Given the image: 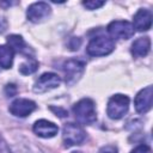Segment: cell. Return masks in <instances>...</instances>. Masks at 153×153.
Returning a JSON list of instances; mask_svg holds the SVG:
<instances>
[{
	"label": "cell",
	"mask_w": 153,
	"mask_h": 153,
	"mask_svg": "<svg viewBox=\"0 0 153 153\" xmlns=\"http://www.w3.org/2000/svg\"><path fill=\"white\" fill-rule=\"evenodd\" d=\"M131 153H152V151L147 145H140L136 148H134Z\"/></svg>",
	"instance_id": "19"
},
{
	"label": "cell",
	"mask_w": 153,
	"mask_h": 153,
	"mask_svg": "<svg viewBox=\"0 0 153 153\" xmlns=\"http://www.w3.org/2000/svg\"><path fill=\"white\" fill-rule=\"evenodd\" d=\"M36 109L35 102L25 98H19L16 99L11 105H10V112L17 117H25L30 115L33 110Z\"/></svg>",
	"instance_id": "9"
},
{
	"label": "cell",
	"mask_w": 153,
	"mask_h": 153,
	"mask_svg": "<svg viewBox=\"0 0 153 153\" xmlns=\"http://www.w3.org/2000/svg\"><path fill=\"white\" fill-rule=\"evenodd\" d=\"M7 29V20L2 17H0V33H2Z\"/></svg>",
	"instance_id": "23"
},
{
	"label": "cell",
	"mask_w": 153,
	"mask_h": 153,
	"mask_svg": "<svg viewBox=\"0 0 153 153\" xmlns=\"http://www.w3.org/2000/svg\"><path fill=\"white\" fill-rule=\"evenodd\" d=\"M5 93H6L7 97H13V96H16V93H17V86H16L14 84H8V85H6V87H5Z\"/></svg>",
	"instance_id": "18"
},
{
	"label": "cell",
	"mask_w": 153,
	"mask_h": 153,
	"mask_svg": "<svg viewBox=\"0 0 153 153\" xmlns=\"http://www.w3.org/2000/svg\"><path fill=\"white\" fill-rule=\"evenodd\" d=\"M37 68H38V62H37L35 59L30 57L26 62H24V63L20 65L19 72H20L23 75H29V74L35 73V72L37 71Z\"/></svg>",
	"instance_id": "16"
},
{
	"label": "cell",
	"mask_w": 153,
	"mask_h": 153,
	"mask_svg": "<svg viewBox=\"0 0 153 153\" xmlns=\"http://www.w3.org/2000/svg\"><path fill=\"white\" fill-rule=\"evenodd\" d=\"M108 32L114 38L128 39L134 35V26L127 20H114L109 24Z\"/></svg>",
	"instance_id": "6"
},
{
	"label": "cell",
	"mask_w": 153,
	"mask_h": 153,
	"mask_svg": "<svg viewBox=\"0 0 153 153\" xmlns=\"http://www.w3.org/2000/svg\"><path fill=\"white\" fill-rule=\"evenodd\" d=\"M85 137H86V134L79 124H75V123H66L65 124L62 139H63V143L66 147L81 145L84 142Z\"/></svg>",
	"instance_id": "4"
},
{
	"label": "cell",
	"mask_w": 153,
	"mask_h": 153,
	"mask_svg": "<svg viewBox=\"0 0 153 153\" xmlns=\"http://www.w3.org/2000/svg\"><path fill=\"white\" fill-rule=\"evenodd\" d=\"M13 62V50L7 45H0V66L10 68Z\"/></svg>",
	"instance_id": "15"
},
{
	"label": "cell",
	"mask_w": 153,
	"mask_h": 153,
	"mask_svg": "<svg viewBox=\"0 0 153 153\" xmlns=\"http://www.w3.org/2000/svg\"><path fill=\"white\" fill-rule=\"evenodd\" d=\"M73 153H81V152H73Z\"/></svg>",
	"instance_id": "25"
},
{
	"label": "cell",
	"mask_w": 153,
	"mask_h": 153,
	"mask_svg": "<svg viewBox=\"0 0 153 153\" xmlns=\"http://www.w3.org/2000/svg\"><path fill=\"white\" fill-rule=\"evenodd\" d=\"M0 5H1V6H11V5H12V2H1Z\"/></svg>",
	"instance_id": "24"
},
{
	"label": "cell",
	"mask_w": 153,
	"mask_h": 153,
	"mask_svg": "<svg viewBox=\"0 0 153 153\" xmlns=\"http://www.w3.org/2000/svg\"><path fill=\"white\" fill-rule=\"evenodd\" d=\"M99 153H117V148L115 146H111V145H108L105 147H103Z\"/></svg>",
	"instance_id": "22"
},
{
	"label": "cell",
	"mask_w": 153,
	"mask_h": 153,
	"mask_svg": "<svg viewBox=\"0 0 153 153\" xmlns=\"http://www.w3.org/2000/svg\"><path fill=\"white\" fill-rule=\"evenodd\" d=\"M50 110L54 111L56 114V116L59 117H66L68 115V112L65 110V109H61V108H56V106H50Z\"/></svg>",
	"instance_id": "20"
},
{
	"label": "cell",
	"mask_w": 153,
	"mask_h": 153,
	"mask_svg": "<svg viewBox=\"0 0 153 153\" xmlns=\"http://www.w3.org/2000/svg\"><path fill=\"white\" fill-rule=\"evenodd\" d=\"M50 10L51 8L47 2H35L29 6V8L26 11V16H27L29 20H31L33 23H38V22H42L43 19H45L50 14Z\"/></svg>",
	"instance_id": "10"
},
{
	"label": "cell",
	"mask_w": 153,
	"mask_h": 153,
	"mask_svg": "<svg viewBox=\"0 0 153 153\" xmlns=\"http://www.w3.org/2000/svg\"><path fill=\"white\" fill-rule=\"evenodd\" d=\"M73 112L75 115L76 121L81 124H91L97 118L94 103L90 98H84L79 100L73 106Z\"/></svg>",
	"instance_id": "1"
},
{
	"label": "cell",
	"mask_w": 153,
	"mask_h": 153,
	"mask_svg": "<svg viewBox=\"0 0 153 153\" xmlns=\"http://www.w3.org/2000/svg\"><path fill=\"white\" fill-rule=\"evenodd\" d=\"M60 82H61V80H60V76L57 74H55V73H44L35 82L33 91L36 93H43V92H47L51 88L57 87L60 85Z\"/></svg>",
	"instance_id": "7"
},
{
	"label": "cell",
	"mask_w": 153,
	"mask_h": 153,
	"mask_svg": "<svg viewBox=\"0 0 153 153\" xmlns=\"http://www.w3.org/2000/svg\"><path fill=\"white\" fill-rule=\"evenodd\" d=\"M105 2L104 1H84L82 5L87 8V10H96V8H99L104 5Z\"/></svg>",
	"instance_id": "17"
},
{
	"label": "cell",
	"mask_w": 153,
	"mask_h": 153,
	"mask_svg": "<svg viewBox=\"0 0 153 153\" xmlns=\"http://www.w3.org/2000/svg\"><path fill=\"white\" fill-rule=\"evenodd\" d=\"M152 25V13L149 10H139L134 16V29L137 31H147Z\"/></svg>",
	"instance_id": "12"
},
{
	"label": "cell",
	"mask_w": 153,
	"mask_h": 153,
	"mask_svg": "<svg viewBox=\"0 0 153 153\" xmlns=\"http://www.w3.org/2000/svg\"><path fill=\"white\" fill-rule=\"evenodd\" d=\"M152 96H153V88L152 86H147L143 90H141L137 96L135 97V109L139 114H146L152 108Z\"/></svg>",
	"instance_id": "8"
},
{
	"label": "cell",
	"mask_w": 153,
	"mask_h": 153,
	"mask_svg": "<svg viewBox=\"0 0 153 153\" xmlns=\"http://www.w3.org/2000/svg\"><path fill=\"white\" fill-rule=\"evenodd\" d=\"M0 153H11L7 143L5 142V140L2 139L1 135H0Z\"/></svg>",
	"instance_id": "21"
},
{
	"label": "cell",
	"mask_w": 153,
	"mask_h": 153,
	"mask_svg": "<svg viewBox=\"0 0 153 153\" xmlns=\"http://www.w3.org/2000/svg\"><path fill=\"white\" fill-rule=\"evenodd\" d=\"M33 131L36 135L48 139L55 136L59 131V128L53 122H49L47 120H39L33 124Z\"/></svg>",
	"instance_id": "11"
},
{
	"label": "cell",
	"mask_w": 153,
	"mask_h": 153,
	"mask_svg": "<svg viewBox=\"0 0 153 153\" xmlns=\"http://www.w3.org/2000/svg\"><path fill=\"white\" fill-rule=\"evenodd\" d=\"M151 49V39L148 37H140L131 44V54L135 57H142L148 54Z\"/></svg>",
	"instance_id": "14"
},
{
	"label": "cell",
	"mask_w": 153,
	"mask_h": 153,
	"mask_svg": "<svg viewBox=\"0 0 153 153\" xmlns=\"http://www.w3.org/2000/svg\"><path fill=\"white\" fill-rule=\"evenodd\" d=\"M85 62L78 59H69L63 63V73H65V80L67 84L72 85L76 80L80 79L85 71Z\"/></svg>",
	"instance_id": "5"
},
{
	"label": "cell",
	"mask_w": 153,
	"mask_h": 153,
	"mask_svg": "<svg viewBox=\"0 0 153 153\" xmlns=\"http://www.w3.org/2000/svg\"><path fill=\"white\" fill-rule=\"evenodd\" d=\"M115 48V43L112 38L108 36H96L87 44V54L91 56H104L110 54Z\"/></svg>",
	"instance_id": "2"
},
{
	"label": "cell",
	"mask_w": 153,
	"mask_h": 153,
	"mask_svg": "<svg viewBox=\"0 0 153 153\" xmlns=\"http://www.w3.org/2000/svg\"><path fill=\"white\" fill-rule=\"evenodd\" d=\"M129 109V98L123 94H115L108 102L106 114L112 120L122 118Z\"/></svg>",
	"instance_id": "3"
},
{
	"label": "cell",
	"mask_w": 153,
	"mask_h": 153,
	"mask_svg": "<svg viewBox=\"0 0 153 153\" xmlns=\"http://www.w3.org/2000/svg\"><path fill=\"white\" fill-rule=\"evenodd\" d=\"M7 43H8V47L18 54L26 55V56L32 55V50L26 45L23 37L19 35H10L7 37Z\"/></svg>",
	"instance_id": "13"
}]
</instances>
